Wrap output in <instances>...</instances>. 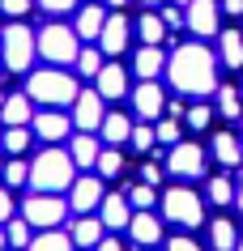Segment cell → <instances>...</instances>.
Here are the masks:
<instances>
[{
    "mask_svg": "<svg viewBox=\"0 0 243 251\" xmlns=\"http://www.w3.org/2000/svg\"><path fill=\"white\" fill-rule=\"evenodd\" d=\"M166 73H171V85L179 94H192V98H205L217 90V55L205 43H179L171 51Z\"/></svg>",
    "mask_w": 243,
    "mask_h": 251,
    "instance_id": "6da1fadb",
    "label": "cell"
},
{
    "mask_svg": "<svg viewBox=\"0 0 243 251\" xmlns=\"http://www.w3.org/2000/svg\"><path fill=\"white\" fill-rule=\"evenodd\" d=\"M73 179H77V162L55 145L43 149L39 158L30 162V187L34 192H60V187H73Z\"/></svg>",
    "mask_w": 243,
    "mask_h": 251,
    "instance_id": "7a4b0ae2",
    "label": "cell"
},
{
    "mask_svg": "<svg viewBox=\"0 0 243 251\" xmlns=\"http://www.w3.org/2000/svg\"><path fill=\"white\" fill-rule=\"evenodd\" d=\"M26 94H30V102H43V106H73L81 85H77V77H68L64 68H43V73H30Z\"/></svg>",
    "mask_w": 243,
    "mask_h": 251,
    "instance_id": "3957f363",
    "label": "cell"
},
{
    "mask_svg": "<svg viewBox=\"0 0 243 251\" xmlns=\"http://www.w3.org/2000/svg\"><path fill=\"white\" fill-rule=\"evenodd\" d=\"M34 55H39V34H30V26L9 22L0 30V60H4L9 73H26Z\"/></svg>",
    "mask_w": 243,
    "mask_h": 251,
    "instance_id": "277c9868",
    "label": "cell"
},
{
    "mask_svg": "<svg viewBox=\"0 0 243 251\" xmlns=\"http://www.w3.org/2000/svg\"><path fill=\"white\" fill-rule=\"evenodd\" d=\"M77 51H81V43H77V30H73V26L52 22V26L39 30V55L47 60V64H55V68L77 64Z\"/></svg>",
    "mask_w": 243,
    "mask_h": 251,
    "instance_id": "5b68a950",
    "label": "cell"
},
{
    "mask_svg": "<svg viewBox=\"0 0 243 251\" xmlns=\"http://www.w3.org/2000/svg\"><path fill=\"white\" fill-rule=\"evenodd\" d=\"M162 217H166V222H175V226H184V230L201 226V222H205L201 196H196L192 187H166V192H162Z\"/></svg>",
    "mask_w": 243,
    "mask_h": 251,
    "instance_id": "8992f818",
    "label": "cell"
},
{
    "mask_svg": "<svg viewBox=\"0 0 243 251\" xmlns=\"http://www.w3.org/2000/svg\"><path fill=\"white\" fill-rule=\"evenodd\" d=\"M64 213H68V200H60L55 192H34L22 204V217L30 226H39V230H55V226L64 222Z\"/></svg>",
    "mask_w": 243,
    "mask_h": 251,
    "instance_id": "52a82bcc",
    "label": "cell"
},
{
    "mask_svg": "<svg viewBox=\"0 0 243 251\" xmlns=\"http://www.w3.org/2000/svg\"><path fill=\"white\" fill-rule=\"evenodd\" d=\"M166 171L175 175V179H201V175H205V149L192 145V141L171 145V153H166Z\"/></svg>",
    "mask_w": 243,
    "mask_h": 251,
    "instance_id": "ba28073f",
    "label": "cell"
},
{
    "mask_svg": "<svg viewBox=\"0 0 243 251\" xmlns=\"http://www.w3.org/2000/svg\"><path fill=\"white\" fill-rule=\"evenodd\" d=\"M103 102H107V98H103L94 85L77 94V102H73V124H77L81 132H98V128H103V119H107V106Z\"/></svg>",
    "mask_w": 243,
    "mask_h": 251,
    "instance_id": "9c48e42d",
    "label": "cell"
},
{
    "mask_svg": "<svg viewBox=\"0 0 243 251\" xmlns=\"http://www.w3.org/2000/svg\"><path fill=\"white\" fill-rule=\"evenodd\" d=\"M184 17H188V30L196 34V39H214V34H222V26H217L222 4H217V0H192L188 9H184Z\"/></svg>",
    "mask_w": 243,
    "mask_h": 251,
    "instance_id": "30bf717a",
    "label": "cell"
},
{
    "mask_svg": "<svg viewBox=\"0 0 243 251\" xmlns=\"http://www.w3.org/2000/svg\"><path fill=\"white\" fill-rule=\"evenodd\" d=\"M98 204H103V179L98 175L73 179V187H68V209L73 213H94Z\"/></svg>",
    "mask_w": 243,
    "mask_h": 251,
    "instance_id": "8fae6325",
    "label": "cell"
},
{
    "mask_svg": "<svg viewBox=\"0 0 243 251\" xmlns=\"http://www.w3.org/2000/svg\"><path fill=\"white\" fill-rule=\"evenodd\" d=\"M162 106H166V94H162L158 81H141V85H133V111H136V119H158Z\"/></svg>",
    "mask_w": 243,
    "mask_h": 251,
    "instance_id": "7c38bea8",
    "label": "cell"
},
{
    "mask_svg": "<svg viewBox=\"0 0 243 251\" xmlns=\"http://www.w3.org/2000/svg\"><path fill=\"white\" fill-rule=\"evenodd\" d=\"M68 128H73V115H64V111H55V106H47L43 115H34V136H43L47 145H55V141H64Z\"/></svg>",
    "mask_w": 243,
    "mask_h": 251,
    "instance_id": "4fadbf2b",
    "label": "cell"
},
{
    "mask_svg": "<svg viewBox=\"0 0 243 251\" xmlns=\"http://www.w3.org/2000/svg\"><path fill=\"white\" fill-rule=\"evenodd\" d=\"M128 17L124 13H107V26H103V34H98V51L107 55H120L124 47H128Z\"/></svg>",
    "mask_w": 243,
    "mask_h": 251,
    "instance_id": "5bb4252c",
    "label": "cell"
},
{
    "mask_svg": "<svg viewBox=\"0 0 243 251\" xmlns=\"http://www.w3.org/2000/svg\"><path fill=\"white\" fill-rule=\"evenodd\" d=\"M128 234H133L136 247H154L162 243V222L149 209H133V222H128Z\"/></svg>",
    "mask_w": 243,
    "mask_h": 251,
    "instance_id": "9a60e30c",
    "label": "cell"
},
{
    "mask_svg": "<svg viewBox=\"0 0 243 251\" xmlns=\"http://www.w3.org/2000/svg\"><path fill=\"white\" fill-rule=\"evenodd\" d=\"M98 217H103V226L107 230H128V222H133V204H128V196H103V204H98Z\"/></svg>",
    "mask_w": 243,
    "mask_h": 251,
    "instance_id": "2e32d148",
    "label": "cell"
},
{
    "mask_svg": "<svg viewBox=\"0 0 243 251\" xmlns=\"http://www.w3.org/2000/svg\"><path fill=\"white\" fill-rule=\"evenodd\" d=\"M103 26H107V13H103V4H81L77 9V22H73V30H77V39H90L98 43V34H103Z\"/></svg>",
    "mask_w": 243,
    "mask_h": 251,
    "instance_id": "e0dca14e",
    "label": "cell"
},
{
    "mask_svg": "<svg viewBox=\"0 0 243 251\" xmlns=\"http://www.w3.org/2000/svg\"><path fill=\"white\" fill-rule=\"evenodd\" d=\"M98 136L94 132H77L73 141H68V158L77 162V171H90V166H98Z\"/></svg>",
    "mask_w": 243,
    "mask_h": 251,
    "instance_id": "ac0fdd59",
    "label": "cell"
},
{
    "mask_svg": "<svg viewBox=\"0 0 243 251\" xmlns=\"http://www.w3.org/2000/svg\"><path fill=\"white\" fill-rule=\"evenodd\" d=\"M162 68H166V51H162V47H154V43H145V47L133 55V73H136L141 81H154Z\"/></svg>",
    "mask_w": 243,
    "mask_h": 251,
    "instance_id": "d6986e66",
    "label": "cell"
},
{
    "mask_svg": "<svg viewBox=\"0 0 243 251\" xmlns=\"http://www.w3.org/2000/svg\"><path fill=\"white\" fill-rule=\"evenodd\" d=\"M94 90L103 94V98H124V94H128V73H124L120 64H103V73H98L94 77Z\"/></svg>",
    "mask_w": 243,
    "mask_h": 251,
    "instance_id": "ffe728a7",
    "label": "cell"
},
{
    "mask_svg": "<svg viewBox=\"0 0 243 251\" xmlns=\"http://www.w3.org/2000/svg\"><path fill=\"white\" fill-rule=\"evenodd\" d=\"M103 230H107V226H103V217H94V213H81L77 222H73V243L94 251L98 243H103Z\"/></svg>",
    "mask_w": 243,
    "mask_h": 251,
    "instance_id": "44dd1931",
    "label": "cell"
},
{
    "mask_svg": "<svg viewBox=\"0 0 243 251\" xmlns=\"http://www.w3.org/2000/svg\"><path fill=\"white\" fill-rule=\"evenodd\" d=\"M0 119H4V124H9V128H22V124H30V94L22 90V94H13V98H4V102H0Z\"/></svg>",
    "mask_w": 243,
    "mask_h": 251,
    "instance_id": "7402d4cb",
    "label": "cell"
},
{
    "mask_svg": "<svg viewBox=\"0 0 243 251\" xmlns=\"http://www.w3.org/2000/svg\"><path fill=\"white\" fill-rule=\"evenodd\" d=\"M217 60L226 68H243V34L239 30H222L217 34Z\"/></svg>",
    "mask_w": 243,
    "mask_h": 251,
    "instance_id": "603a6c76",
    "label": "cell"
},
{
    "mask_svg": "<svg viewBox=\"0 0 243 251\" xmlns=\"http://www.w3.org/2000/svg\"><path fill=\"white\" fill-rule=\"evenodd\" d=\"M103 141L107 145H124L128 136H133V115H120V111H107V119H103Z\"/></svg>",
    "mask_w": 243,
    "mask_h": 251,
    "instance_id": "cb8c5ba5",
    "label": "cell"
},
{
    "mask_svg": "<svg viewBox=\"0 0 243 251\" xmlns=\"http://www.w3.org/2000/svg\"><path fill=\"white\" fill-rule=\"evenodd\" d=\"M214 158L222 166H239L243 162V141H235V132H214Z\"/></svg>",
    "mask_w": 243,
    "mask_h": 251,
    "instance_id": "d4e9b609",
    "label": "cell"
},
{
    "mask_svg": "<svg viewBox=\"0 0 243 251\" xmlns=\"http://www.w3.org/2000/svg\"><path fill=\"white\" fill-rule=\"evenodd\" d=\"M209 243H214V251H235L239 247L235 222H230V217H214V222H209Z\"/></svg>",
    "mask_w": 243,
    "mask_h": 251,
    "instance_id": "484cf974",
    "label": "cell"
},
{
    "mask_svg": "<svg viewBox=\"0 0 243 251\" xmlns=\"http://www.w3.org/2000/svg\"><path fill=\"white\" fill-rule=\"evenodd\" d=\"M77 243H73V234H60V230H43L39 238H30L26 251H73Z\"/></svg>",
    "mask_w": 243,
    "mask_h": 251,
    "instance_id": "4316f807",
    "label": "cell"
},
{
    "mask_svg": "<svg viewBox=\"0 0 243 251\" xmlns=\"http://www.w3.org/2000/svg\"><path fill=\"white\" fill-rule=\"evenodd\" d=\"M217 115L222 119H239L243 115V94L235 85H217Z\"/></svg>",
    "mask_w": 243,
    "mask_h": 251,
    "instance_id": "83f0119b",
    "label": "cell"
},
{
    "mask_svg": "<svg viewBox=\"0 0 243 251\" xmlns=\"http://www.w3.org/2000/svg\"><path fill=\"white\" fill-rule=\"evenodd\" d=\"M136 34H141V43H154V47H158V43L166 39V22H162V13H141Z\"/></svg>",
    "mask_w": 243,
    "mask_h": 251,
    "instance_id": "f1b7e54d",
    "label": "cell"
},
{
    "mask_svg": "<svg viewBox=\"0 0 243 251\" xmlns=\"http://www.w3.org/2000/svg\"><path fill=\"white\" fill-rule=\"evenodd\" d=\"M0 149H4V153H26L30 149V128L26 124H22V128H4V132H0Z\"/></svg>",
    "mask_w": 243,
    "mask_h": 251,
    "instance_id": "f546056e",
    "label": "cell"
},
{
    "mask_svg": "<svg viewBox=\"0 0 243 251\" xmlns=\"http://www.w3.org/2000/svg\"><path fill=\"white\" fill-rule=\"evenodd\" d=\"M120 171H124V153L115 145H103V153H98V179H115Z\"/></svg>",
    "mask_w": 243,
    "mask_h": 251,
    "instance_id": "4dcf8cb0",
    "label": "cell"
},
{
    "mask_svg": "<svg viewBox=\"0 0 243 251\" xmlns=\"http://www.w3.org/2000/svg\"><path fill=\"white\" fill-rule=\"evenodd\" d=\"M77 73H81V77H90V81L103 73V55H98V47H81V51H77Z\"/></svg>",
    "mask_w": 243,
    "mask_h": 251,
    "instance_id": "1f68e13d",
    "label": "cell"
},
{
    "mask_svg": "<svg viewBox=\"0 0 243 251\" xmlns=\"http://www.w3.org/2000/svg\"><path fill=\"white\" fill-rule=\"evenodd\" d=\"M4 238H9V247L26 251V247H30V222H26V217H22V222L9 217V222H4Z\"/></svg>",
    "mask_w": 243,
    "mask_h": 251,
    "instance_id": "d6a6232c",
    "label": "cell"
},
{
    "mask_svg": "<svg viewBox=\"0 0 243 251\" xmlns=\"http://www.w3.org/2000/svg\"><path fill=\"white\" fill-rule=\"evenodd\" d=\"M0 179H4V187H22V183H30V166L22 158H13V162H4Z\"/></svg>",
    "mask_w": 243,
    "mask_h": 251,
    "instance_id": "836d02e7",
    "label": "cell"
},
{
    "mask_svg": "<svg viewBox=\"0 0 243 251\" xmlns=\"http://www.w3.org/2000/svg\"><path fill=\"white\" fill-rule=\"evenodd\" d=\"M128 204H133V209H154V204H158V192L149 183H133L128 187Z\"/></svg>",
    "mask_w": 243,
    "mask_h": 251,
    "instance_id": "e575fe53",
    "label": "cell"
},
{
    "mask_svg": "<svg viewBox=\"0 0 243 251\" xmlns=\"http://www.w3.org/2000/svg\"><path fill=\"white\" fill-rule=\"evenodd\" d=\"M209 200H214V204H230V200H235V183H230L226 175H214V179H209Z\"/></svg>",
    "mask_w": 243,
    "mask_h": 251,
    "instance_id": "d590c367",
    "label": "cell"
},
{
    "mask_svg": "<svg viewBox=\"0 0 243 251\" xmlns=\"http://www.w3.org/2000/svg\"><path fill=\"white\" fill-rule=\"evenodd\" d=\"M128 141H133V149H136V153H149V149L158 145L154 128H145V124H133V136H128Z\"/></svg>",
    "mask_w": 243,
    "mask_h": 251,
    "instance_id": "8d00e7d4",
    "label": "cell"
},
{
    "mask_svg": "<svg viewBox=\"0 0 243 251\" xmlns=\"http://www.w3.org/2000/svg\"><path fill=\"white\" fill-rule=\"evenodd\" d=\"M214 115H217L214 106L196 102V106H192V111H188V124H192V128H196V132H201V128H209V124H214Z\"/></svg>",
    "mask_w": 243,
    "mask_h": 251,
    "instance_id": "74e56055",
    "label": "cell"
},
{
    "mask_svg": "<svg viewBox=\"0 0 243 251\" xmlns=\"http://www.w3.org/2000/svg\"><path fill=\"white\" fill-rule=\"evenodd\" d=\"M154 136H158L162 145H179V124L175 119H162L158 128H154Z\"/></svg>",
    "mask_w": 243,
    "mask_h": 251,
    "instance_id": "f35d334b",
    "label": "cell"
},
{
    "mask_svg": "<svg viewBox=\"0 0 243 251\" xmlns=\"http://www.w3.org/2000/svg\"><path fill=\"white\" fill-rule=\"evenodd\" d=\"M0 13L4 17H22V13H30V0H0Z\"/></svg>",
    "mask_w": 243,
    "mask_h": 251,
    "instance_id": "ab89813d",
    "label": "cell"
},
{
    "mask_svg": "<svg viewBox=\"0 0 243 251\" xmlns=\"http://www.w3.org/2000/svg\"><path fill=\"white\" fill-rule=\"evenodd\" d=\"M162 22H166V30H179V26H188V17H184V9H179V4H171V9L162 13Z\"/></svg>",
    "mask_w": 243,
    "mask_h": 251,
    "instance_id": "60d3db41",
    "label": "cell"
},
{
    "mask_svg": "<svg viewBox=\"0 0 243 251\" xmlns=\"http://www.w3.org/2000/svg\"><path fill=\"white\" fill-rule=\"evenodd\" d=\"M141 183H149V187L162 183V166L158 162H145V166H141Z\"/></svg>",
    "mask_w": 243,
    "mask_h": 251,
    "instance_id": "b9f144b4",
    "label": "cell"
},
{
    "mask_svg": "<svg viewBox=\"0 0 243 251\" xmlns=\"http://www.w3.org/2000/svg\"><path fill=\"white\" fill-rule=\"evenodd\" d=\"M39 9H47V13H68V9H77V0H39Z\"/></svg>",
    "mask_w": 243,
    "mask_h": 251,
    "instance_id": "7bdbcfd3",
    "label": "cell"
},
{
    "mask_svg": "<svg viewBox=\"0 0 243 251\" xmlns=\"http://www.w3.org/2000/svg\"><path fill=\"white\" fill-rule=\"evenodd\" d=\"M13 217V196H9V187H0V226Z\"/></svg>",
    "mask_w": 243,
    "mask_h": 251,
    "instance_id": "ee69618b",
    "label": "cell"
},
{
    "mask_svg": "<svg viewBox=\"0 0 243 251\" xmlns=\"http://www.w3.org/2000/svg\"><path fill=\"white\" fill-rule=\"evenodd\" d=\"M166 251H201V243H192V238H171Z\"/></svg>",
    "mask_w": 243,
    "mask_h": 251,
    "instance_id": "f6af8a7d",
    "label": "cell"
},
{
    "mask_svg": "<svg viewBox=\"0 0 243 251\" xmlns=\"http://www.w3.org/2000/svg\"><path fill=\"white\" fill-rule=\"evenodd\" d=\"M217 4H222V13H230V17L243 13V0H217Z\"/></svg>",
    "mask_w": 243,
    "mask_h": 251,
    "instance_id": "bcb514c9",
    "label": "cell"
},
{
    "mask_svg": "<svg viewBox=\"0 0 243 251\" xmlns=\"http://www.w3.org/2000/svg\"><path fill=\"white\" fill-rule=\"evenodd\" d=\"M94 251H124V243H120V238H103Z\"/></svg>",
    "mask_w": 243,
    "mask_h": 251,
    "instance_id": "7dc6e473",
    "label": "cell"
},
{
    "mask_svg": "<svg viewBox=\"0 0 243 251\" xmlns=\"http://www.w3.org/2000/svg\"><path fill=\"white\" fill-rule=\"evenodd\" d=\"M235 204H239V213H243V175H239V187H235Z\"/></svg>",
    "mask_w": 243,
    "mask_h": 251,
    "instance_id": "c3c4849f",
    "label": "cell"
},
{
    "mask_svg": "<svg viewBox=\"0 0 243 251\" xmlns=\"http://www.w3.org/2000/svg\"><path fill=\"white\" fill-rule=\"evenodd\" d=\"M4 247H9V238H4V230H0V251H4Z\"/></svg>",
    "mask_w": 243,
    "mask_h": 251,
    "instance_id": "681fc988",
    "label": "cell"
},
{
    "mask_svg": "<svg viewBox=\"0 0 243 251\" xmlns=\"http://www.w3.org/2000/svg\"><path fill=\"white\" fill-rule=\"evenodd\" d=\"M175 4H179V9H188V4H192V0H175Z\"/></svg>",
    "mask_w": 243,
    "mask_h": 251,
    "instance_id": "f907efd6",
    "label": "cell"
},
{
    "mask_svg": "<svg viewBox=\"0 0 243 251\" xmlns=\"http://www.w3.org/2000/svg\"><path fill=\"white\" fill-rule=\"evenodd\" d=\"M107 4H115V9H120V4H128V0H107Z\"/></svg>",
    "mask_w": 243,
    "mask_h": 251,
    "instance_id": "816d5d0a",
    "label": "cell"
},
{
    "mask_svg": "<svg viewBox=\"0 0 243 251\" xmlns=\"http://www.w3.org/2000/svg\"><path fill=\"white\" fill-rule=\"evenodd\" d=\"M0 102H4V81H0Z\"/></svg>",
    "mask_w": 243,
    "mask_h": 251,
    "instance_id": "f5cc1de1",
    "label": "cell"
},
{
    "mask_svg": "<svg viewBox=\"0 0 243 251\" xmlns=\"http://www.w3.org/2000/svg\"><path fill=\"white\" fill-rule=\"evenodd\" d=\"M141 4H158V0H141Z\"/></svg>",
    "mask_w": 243,
    "mask_h": 251,
    "instance_id": "db71d44e",
    "label": "cell"
},
{
    "mask_svg": "<svg viewBox=\"0 0 243 251\" xmlns=\"http://www.w3.org/2000/svg\"><path fill=\"white\" fill-rule=\"evenodd\" d=\"M235 251H243V238H239V247H235Z\"/></svg>",
    "mask_w": 243,
    "mask_h": 251,
    "instance_id": "11a10c76",
    "label": "cell"
},
{
    "mask_svg": "<svg viewBox=\"0 0 243 251\" xmlns=\"http://www.w3.org/2000/svg\"><path fill=\"white\" fill-rule=\"evenodd\" d=\"M0 171H4V158H0Z\"/></svg>",
    "mask_w": 243,
    "mask_h": 251,
    "instance_id": "9f6ffc18",
    "label": "cell"
}]
</instances>
